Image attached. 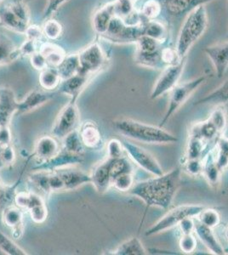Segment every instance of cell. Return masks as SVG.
Masks as SVG:
<instances>
[{"instance_id":"1","label":"cell","mask_w":228,"mask_h":255,"mask_svg":"<svg viewBox=\"0 0 228 255\" xmlns=\"http://www.w3.org/2000/svg\"><path fill=\"white\" fill-rule=\"evenodd\" d=\"M181 174L182 168L176 167L166 174L134 184L128 193L143 201L148 208L167 209L179 189Z\"/></svg>"},{"instance_id":"2","label":"cell","mask_w":228,"mask_h":255,"mask_svg":"<svg viewBox=\"0 0 228 255\" xmlns=\"http://www.w3.org/2000/svg\"><path fill=\"white\" fill-rule=\"evenodd\" d=\"M117 132L136 141L147 144H171L178 138L162 127L147 125L130 119H119L113 122Z\"/></svg>"},{"instance_id":"3","label":"cell","mask_w":228,"mask_h":255,"mask_svg":"<svg viewBox=\"0 0 228 255\" xmlns=\"http://www.w3.org/2000/svg\"><path fill=\"white\" fill-rule=\"evenodd\" d=\"M208 25V13L205 5L198 7L186 15L175 47L180 58L188 57L191 48L205 34Z\"/></svg>"},{"instance_id":"4","label":"cell","mask_w":228,"mask_h":255,"mask_svg":"<svg viewBox=\"0 0 228 255\" xmlns=\"http://www.w3.org/2000/svg\"><path fill=\"white\" fill-rule=\"evenodd\" d=\"M136 45L134 61L136 65L149 69L159 70L165 67L162 61V49L165 44L142 35L136 41Z\"/></svg>"},{"instance_id":"5","label":"cell","mask_w":228,"mask_h":255,"mask_svg":"<svg viewBox=\"0 0 228 255\" xmlns=\"http://www.w3.org/2000/svg\"><path fill=\"white\" fill-rule=\"evenodd\" d=\"M207 74L199 76L190 81L179 83L170 92L167 110L162 119L159 127H164L171 117L185 104L192 95L208 79Z\"/></svg>"},{"instance_id":"6","label":"cell","mask_w":228,"mask_h":255,"mask_svg":"<svg viewBox=\"0 0 228 255\" xmlns=\"http://www.w3.org/2000/svg\"><path fill=\"white\" fill-rule=\"evenodd\" d=\"M202 205H194V204H185L181 206L176 207L166 213L163 217L153 224L149 229L147 230L145 235L147 237L157 235L161 232H166L168 230L179 226L185 218L197 217L200 215V212L205 209Z\"/></svg>"},{"instance_id":"7","label":"cell","mask_w":228,"mask_h":255,"mask_svg":"<svg viewBox=\"0 0 228 255\" xmlns=\"http://www.w3.org/2000/svg\"><path fill=\"white\" fill-rule=\"evenodd\" d=\"M0 22L14 32L26 33L29 12L23 0H13L0 9Z\"/></svg>"},{"instance_id":"8","label":"cell","mask_w":228,"mask_h":255,"mask_svg":"<svg viewBox=\"0 0 228 255\" xmlns=\"http://www.w3.org/2000/svg\"><path fill=\"white\" fill-rule=\"evenodd\" d=\"M188 57L182 59L179 62L170 65L162 69V73L157 79L150 93L151 100H157L165 94L170 93L179 84L182 73L185 69Z\"/></svg>"},{"instance_id":"9","label":"cell","mask_w":228,"mask_h":255,"mask_svg":"<svg viewBox=\"0 0 228 255\" xmlns=\"http://www.w3.org/2000/svg\"><path fill=\"white\" fill-rule=\"evenodd\" d=\"M142 35V23L137 26H129L120 18L114 16L104 36L117 44H136Z\"/></svg>"},{"instance_id":"10","label":"cell","mask_w":228,"mask_h":255,"mask_svg":"<svg viewBox=\"0 0 228 255\" xmlns=\"http://www.w3.org/2000/svg\"><path fill=\"white\" fill-rule=\"evenodd\" d=\"M79 72L87 75L99 72L107 63V56L98 44H90L78 55Z\"/></svg>"},{"instance_id":"11","label":"cell","mask_w":228,"mask_h":255,"mask_svg":"<svg viewBox=\"0 0 228 255\" xmlns=\"http://www.w3.org/2000/svg\"><path fill=\"white\" fill-rule=\"evenodd\" d=\"M122 143L124 145V150L130 156V158L133 160L137 165L143 168L145 171L153 174L154 176H159L164 174L161 165L150 152L133 143L129 141H124Z\"/></svg>"},{"instance_id":"12","label":"cell","mask_w":228,"mask_h":255,"mask_svg":"<svg viewBox=\"0 0 228 255\" xmlns=\"http://www.w3.org/2000/svg\"><path fill=\"white\" fill-rule=\"evenodd\" d=\"M78 121V111L75 105H68L59 114L53 127V134L57 138H65L72 133Z\"/></svg>"},{"instance_id":"13","label":"cell","mask_w":228,"mask_h":255,"mask_svg":"<svg viewBox=\"0 0 228 255\" xmlns=\"http://www.w3.org/2000/svg\"><path fill=\"white\" fill-rule=\"evenodd\" d=\"M204 52L211 60L217 77L222 78L228 68V39L205 47Z\"/></svg>"},{"instance_id":"14","label":"cell","mask_w":228,"mask_h":255,"mask_svg":"<svg viewBox=\"0 0 228 255\" xmlns=\"http://www.w3.org/2000/svg\"><path fill=\"white\" fill-rule=\"evenodd\" d=\"M163 10L169 16L180 18L188 15L191 11L201 5L213 2L215 0H160Z\"/></svg>"},{"instance_id":"15","label":"cell","mask_w":228,"mask_h":255,"mask_svg":"<svg viewBox=\"0 0 228 255\" xmlns=\"http://www.w3.org/2000/svg\"><path fill=\"white\" fill-rule=\"evenodd\" d=\"M194 232L209 251H211V254L216 255H225V250L223 249L222 244H220L212 228L203 225L200 221H197Z\"/></svg>"},{"instance_id":"16","label":"cell","mask_w":228,"mask_h":255,"mask_svg":"<svg viewBox=\"0 0 228 255\" xmlns=\"http://www.w3.org/2000/svg\"><path fill=\"white\" fill-rule=\"evenodd\" d=\"M189 133H190V136L196 137L202 139L203 141H205L207 144L217 142V139L222 135L209 119L205 122L194 124L191 127Z\"/></svg>"},{"instance_id":"17","label":"cell","mask_w":228,"mask_h":255,"mask_svg":"<svg viewBox=\"0 0 228 255\" xmlns=\"http://www.w3.org/2000/svg\"><path fill=\"white\" fill-rule=\"evenodd\" d=\"M17 105L11 90H0V127H5L12 114L17 110Z\"/></svg>"},{"instance_id":"18","label":"cell","mask_w":228,"mask_h":255,"mask_svg":"<svg viewBox=\"0 0 228 255\" xmlns=\"http://www.w3.org/2000/svg\"><path fill=\"white\" fill-rule=\"evenodd\" d=\"M91 182L94 184L95 189L103 193L107 191L110 186H112V179L110 175L109 160L104 161L95 167L90 176Z\"/></svg>"},{"instance_id":"19","label":"cell","mask_w":228,"mask_h":255,"mask_svg":"<svg viewBox=\"0 0 228 255\" xmlns=\"http://www.w3.org/2000/svg\"><path fill=\"white\" fill-rule=\"evenodd\" d=\"M222 171L217 166L215 153L213 151H209L203 158L202 175L211 187H217L219 185Z\"/></svg>"},{"instance_id":"20","label":"cell","mask_w":228,"mask_h":255,"mask_svg":"<svg viewBox=\"0 0 228 255\" xmlns=\"http://www.w3.org/2000/svg\"><path fill=\"white\" fill-rule=\"evenodd\" d=\"M142 30L143 35L159 41L162 44H166L169 38V29L167 26L157 19L142 20Z\"/></svg>"},{"instance_id":"21","label":"cell","mask_w":228,"mask_h":255,"mask_svg":"<svg viewBox=\"0 0 228 255\" xmlns=\"http://www.w3.org/2000/svg\"><path fill=\"white\" fill-rule=\"evenodd\" d=\"M113 3H107L95 13L93 20V26L99 34L104 35L107 32L110 23L114 17Z\"/></svg>"},{"instance_id":"22","label":"cell","mask_w":228,"mask_h":255,"mask_svg":"<svg viewBox=\"0 0 228 255\" xmlns=\"http://www.w3.org/2000/svg\"><path fill=\"white\" fill-rule=\"evenodd\" d=\"M228 103V79L219 87L213 90L205 97L200 99L194 103V106L210 104L215 106H226Z\"/></svg>"},{"instance_id":"23","label":"cell","mask_w":228,"mask_h":255,"mask_svg":"<svg viewBox=\"0 0 228 255\" xmlns=\"http://www.w3.org/2000/svg\"><path fill=\"white\" fill-rule=\"evenodd\" d=\"M51 96L52 95L50 94L43 93L40 91H32L25 97L22 102L18 103L17 110L20 111V113H26L32 109H36L45 103Z\"/></svg>"},{"instance_id":"24","label":"cell","mask_w":228,"mask_h":255,"mask_svg":"<svg viewBox=\"0 0 228 255\" xmlns=\"http://www.w3.org/2000/svg\"><path fill=\"white\" fill-rule=\"evenodd\" d=\"M89 75L84 73H78L69 79H65L61 84L60 90L61 92L68 96H77L81 90L84 87L88 80Z\"/></svg>"},{"instance_id":"25","label":"cell","mask_w":228,"mask_h":255,"mask_svg":"<svg viewBox=\"0 0 228 255\" xmlns=\"http://www.w3.org/2000/svg\"><path fill=\"white\" fill-rule=\"evenodd\" d=\"M210 144L203 141L196 137L189 136L186 149L185 158L187 159H203L208 153Z\"/></svg>"},{"instance_id":"26","label":"cell","mask_w":228,"mask_h":255,"mask_svg":"<svg viewBox=\"0 0 228 255\" xmlns=\"http://www.w3.org/2000/svg\"><path fill=\"white\" fill-rule=\"evenodd\" d=\"M58 174H60V176L63 180L65 190L76 188L84 183L91 182L90 177L87 176L84 173L74 169L61 170Z\"/></svg>"},{"instance_id":"27","label":"cell","mask_w":228,"mask_h":255,"mask_svg":"<svg viewBox=\"0 0 228 255\" xmlns=\"http://www.w3.org/2000/svg\"><path fill=\"white\" fill-rule=\"evenodd\" d=\"M147 254L142 241L137 238L128 239L113 251V255H145Z\"/></svg>"},{"instance_id":"28","label":"cell","mask_w":228,"mask_h":255,"mask_svg":"<svg viewBox=\"0 0 228 255\" xmlns=\"http://www.w3.org/2000/svg\"><path fill=\"white\" fill-rule=\"evenodd\" d=\"M79 59L78 55H71L65 57L63 61L58 67V73L61 79H69L79 72Z\"/></svg>"},{"instance_id":"29","label":"cell","mask_w":228,"mask_h":255,"mask_svg":"<svg viewBox=\"0 0 228 255\" xmlns=\"http://www.w3.org/2000/svg\"><path fill=\"white\" fill-rule=\"evenodd\" d=\"M215 158L220 170L223 172L228 168V138L221 135L216 142Z\"/></svg>"},{"instance_id":"30","label":"cell","mask_w":228,"mask_h":255,"mask_svg":"<svg viewBox=\"0 0 228 255\" xmlns=\"http://www.w3.org/2000/svg\"><path fill=\"white\" fill-rule=\"evenodd\" d=\"M39 52L46 59L47 63L55 67H59L66 57L63 50L55 44H43V46L41 47Z\"/></svg>"},{"instance_id":"31","label":"cell","mask_w":228,"mask_h":255,"mask_svg":"<svg viewBox=\"0 0 228 255\" xmlns=\"http://www.w3.org/2000/svg\"><path fill=\"white\" fill-rule=\"evenodd\" d=\"M57 144L55 142V139L51 137L44 136L38 140L35 151L38 157L43 159H49L55 156L57 151Z\"/></svg>"},{"instance_id":"32","label":"cell","mask_w":228,"mask_h":255,"mask_svg":"<svg viewBox=\"0 0 228 255\" xmlns=\"http://www.w3.org/2000/svg\"><path fill=\"white\" fill-rule=\"evenodd\" d=\"M26 209H29L31 217L35 222L41 223L46 219V207L44 206L43 201L38 196L30 194V200Z\"/></svg>"},{"instance_id":"33","label":"cell","mask_w":228,"mask_h":255,"mask_svg":"<svg viewBox=\"0 0 228 255\" xmlns=\"http://www.w3.org/2000/svg\"><path fill=\"white\" fill-rule=\"evenodd\" d=\"M109 160V170L111 179H113L124 173H134L133 165L129 162L126 157H122L119 158H108Z\"/></svg>"},{"instance_id":"34","label":"cell","mask_w":228,"mask_h":255,"mask_svg":"<svg viewBox=\"0 0 228 255\" xmlns=\"http://www.w3.org/2000/svg\"><path fill=\"white\" fill-rule=\"evenodd\" d=\"M163 11L160 0H147L140 9V15L143 20H155Z\"/></svg>"},{"instance_id":"35","label":"cell","mask_w":228,"mask_h":255,"mask_svg":"<svg viewBox=\"0 0 228 255\" xmlns=\"http://www.w3.org/2000/svg\"><path fill=\"white\" fill-rule=\"evenodd\" d=\"M209 120L213 124L217 131L223 134L228 124L225 106H217V108L211 112Z\"/></svg>"},{"instance_id":"36","label":"cell","mask_w":228,"mask_h":255,"mask_svg":"<svg viewBox=\"0 0 228 255\" xmlns=\"http://www.w3.org/2000/svg\"><path fill=\"white\" fill-rule=\"evenodd\" d=\"M197 217H198V221H200V223L212 229L219 226L221 222L219 212L214 209L205 208Z\"/></svg>"},{"instance_id":"37","label":"cell","mask_w":228,"mask_h":255,"mask_svg":"<svg viewBox=\"0 0 228 255\" xmlns=\"http://www.w3.org/2000/svg\"><path fill=\"white\" fill-rule=\"evenodd\" d=\"M81 139L87 146L95 147L101 142V133L94 125H87L81 132Z\"/></svg>"},{"instance_id":"38","label":"cell","mask_w":228,"mask_h":255,"mask_svg":"<svg viewBox=\"0 0 228 255\" xmlns=\"http://www.w3.org/2000/svg\"><path fill=\"white\" fill-rule=\"evenodd\" d=\"M60 80L61 77L59 75L57 70L55 69L45 68L41 73L39 78L41 86L47 90H53L54 88L56 87L58 84H60Z\"/></svg>"},{"instance_id":"39","label":"cell","mask_w":228,"mask_h":255,"mask_svg":"<svg viewBox=\"0 0 228 255\" xmlns=\"http://www.w3.org/2000/svg\"><path fill=\"white\" fill-rule=\"evenodd\" d=\"M134 173H124L113 179L112 186H114L118 191L128 192L134 186Z\"/></svg>"},{"instance_id":"40","label":"cell","mask_w":228,"mask_h":255,"mask_svg":"<svg viewBox=\"0 0 228 255\" xmlns=\"http://www.w3.org/2000/svg\"><path fill=\"white\" fill-rule=\"evenodd\" d=\"M0 250L6 253L7 255H26V253L24 252L23 250H20L19 247L16 246V244H14L9 238L3 235L1 232H0Z\"/></svg>"},{"instance_id":"41","label":"cell","mask_w":228,"mask_h":255,"mask_svg":"<svg viewBox=\"0 0 228 255\" xmlns=\"http://www.w3.org/2000/svg\"><path fill=\"white\" fill-rule=\"evenodd\" d=\"M182 168L184 171L192 176H198L202 174L203 159H183Z\"/></svg>"},{"instance_id":"42","label":"cell","mask_w":228,"mask_h":255,"mask_svg":"<svg viewBox=\"0 0 228 255\" xmlns=\"http://www.w3.org/2000/svg\"><path fill=\"white\" fill-rule=\"evenodd\" d=\"M179 247L182 252L185 254L194 252L197 248V240L194 233L182 235L180 238Z\"/></svg>"},{"instance_id":"43","label":"cell","mask_w":228,"mask_h":255,"mask_svg":"<svg viewBox=\"0 0 228 255\" xmlns=\"http://www.w3.org/2000/svg\"><path fill=\"white\" fill-rule=\"evenodd\" d=\"M181 60L182 59L180 58L176 48L164 46V48L162 49V61L165 65V67L177 63Z\"/></svg>"},{"instance_id":"44","label":"cell","mask_w":228,"mask_h":255,"mask_svg":"<svg viewBox=\"0 0 228 255\" xmlns=\"http://www.w3.org/2000/svg\"><path fill=\"white\" fill-rule=\"evenodd\" d=\"M3 221L7 226L10 227H18L21 222V214L18 209H7L3 215Z\"/></svg>"},{"instance_id":"45","label":"cell","mask_w":228,"mask_h":255,"mask_svg":"<svg viewBox=\"0 0 228 255\" xmlns=\"http://www.w3.org/2000/svg\"><path fill=\"white\" fill-rule=\"evenodd\" d=\"M14 55V47L5 38H0V64L11 60Z\"/></svg>"},{"instance_id":"46","label":"cell","mask_w":228,"mask_h":255,"mask_svg":"<svg viewBox=\"0 0 228 255\" xmlns=\"http://www.w3.org/2000/svg\"><path fill=\"white\" fill-rule=\"evenodd\" d=\"M124 151H125V150H124L123 143L120 142L118 139L110 140L108 145H107L108 158L113 159V158L124 157Z\"/></svg>"},{"instance_id":"47","label":"cell","mask_w":228,"mask_h":255,"mask_svg":"<svg viewBox=\"0 0 228 255\" xmlns=\"http://www.w3.org/2000/svg\"><path fill=\"white\" fill-rule=\"evenodd\" d=\"M43 32L48 38L50 39H55L61 34V24L55 20H48L43 26Z\"/></svg>"},{"instance_id":"48","label":"cell","mask_w":228,"mask_h":255,"mask_svg":"<svg viewBox=\"0 0 228 255\" xmlns=\"http://www.w3.org/2000/svg\"><path fill=\"white\" fill-rule=\"evenodd\" d=\"M66 148L67 151H72L74 153L79 152L83 150L80 139L78 138L77 133H73V131L66 136Z\"/></svg>"},{"instance_id":"49","label":"cell","mask_w":228,"mask_h":255,"mask_svg":"<svg viewBox=\"0 0 228 255\" xmlns=\"http://www.w3.org/2000/svg\"><path fill=\"white\" fill-rule=\"evenodd\" d=\"M195 221L194 217L185 218L183 221L179 224L180 229L182 235L184 234H191L194 233L195 231Z\"/></svg>"},{"instance_id":"50","label":"cell","mask_w":228,"mask_h":255,"mask_svg":"<svg viewBox=\"0 0 228 255\" xmlns=\"http://www.w3.org/2000/svg\"><path fill=\"white\" fill-rule=\"evenodd\" d=\"M31 63L35 69L44 70L46 68V59L44 58V56L40 52L32 54V57H31Z\"/></svg>"},{"instance_id":"51","label":"cell","mask_w":228,"mask_h":255,"mask_svg":"<svg viewBox=\"0 0 228 255\" xmlns=\"http://www.w3.org/2000/svg\"><path fill=\"white\" fill-rule=\"evenodd\" d=\"M67 0H49V3L43 14V17H50Z\"/></svg>"},{"instance_id":"52","label":"cell","mask_w":228,"mask_h":255,"mask_svg":"<svg viewBox=\"0 0 228 255\" xmlns=\"http://www.w3.org/2000/svg\"><path fill=\"white\" fill-rule=\"evenodd\" d=\"M26 37L27 40L33 41L37 42L38 39H40L42 36V32L40 28L37 26H28V28L26 31Z\"/></svg>"},{"instance_id":"53","label":"cell","mask_w":228,"mask_h":255,"mask_svg":"<svg viewBox=\"0 0 228 255\" xmlns=\"http://www.w3.org/2000/svg\"><path fill=\"white\" fill-rule=\"evenodd\" d=\"M1 157L3 163H9L14 158V153L10 148H5L1 151Z\"/></svg>"},{"instance_id":"54","label":"cell","mask_w":228,"mask_h":255,"mask_svg":"<svg viewBox=\"0 0 228 255\" xmlns=\"http://www.w3.org/2000/svg\"><path fill=\"white\" fill-rule=\"evenodd\" d=\"M35 42L33 41L27 40L26 43L23 44V46L21 47V52L25 55H32L35 53Z\"/></svg>"},{"instance_id":"55","label":"cell","mask_w":228,"mask_h":255,"mask_svg":"<svg viewBox=\"0 0 228 255\" xmlns=\"http://www.w3.org/2000/svg\"><path fill=\"white\" fill-rule=\"evenodd\" d=\"M10 140V134L5 127H1L0 129V145H5Z\"/></svg>"},{"instance_id":"56","label":"cell","mask_w":228,"mask_h":255,"mask_svg":"<svg viewBox=\"0 0 228 255\" xmlns=\"http://www.w3.org/2000/svg\"><path fill=\"white\" fill-rule=\"evenodd\" d=\"M224 234H225V237L228 240V226L226 228L225 232H224Z\"/></svg>"},{"instance_id":"57","label":"cell","mask_w":228,"mask_h":255,"mask_svg":"<svg viewBox=\"0 0 228 255\" xmlns=\"http://www.w3.org/2000/svg\"><path fill=\"white\" fill-rule=\"evenodd\" d=\"M3 163V161H2V157H1V151H0V165Z\"/></svg>"},{"instance_id":"58","label":"cell","mask_w":228,"mask_h":255,"mask_svg":"<svg viewBox=\"0 0 228 255\" xmlns=\"http://www.w3.org/2000/svg\"><path fill=\"white\" fill-rule=\"evenodd\" d=\"M225 255H228V248H227L225 250Z\"/></svg>"},{"instance_id":"59","label":"cell","mask_w":228,"mask_h":255,"mask_svg":"<svg viewBox=\"0 0 228 255\" xmlns=\"http://www.w3.org/2000/svg\"><path fill=\"white\" fill-rule=\"evenodd\" d=\"M227 39H228V33H227Z\"/></svg>"},{"instance_id":"60","label":"cell","mask_w":228,"mask_h":255,"mask_svg":"<svg viewBox=\"0 0 228 255\" xmlns=\"http://www.w3.org/2000/svg\"><path fill=\"white\" fill-rule=\"evenodd\" d=\"M226 106H227V107H228V104L226 105Z\"/></svg>"},{"instance_id":"61","label":"cell","mask_w":228,"mask_h":255,"mask_svg":"<svg viewBox=\"0 0 228 255\" xmlns=\"http://www.w3.org/2000/svg\"><path fill=\"white\" fill-rule=\"evenodd\" d=\"M1 1H2V0H0V2H1Z\"/></svg>"}]
</instances>
